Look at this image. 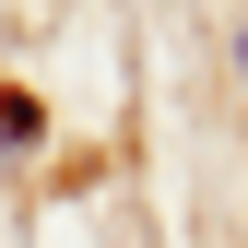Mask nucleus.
<instances>
[{
	"label": "nucleus",
	"instance_id": "1",
	"mask_svg": "<svg viewBox=\"0 0 248 248\" xmlns=\"http://www.w3.org/2000/svg\"><path fill=\"white\" fill-rule=\"evenodd\" d=\"M236 71H248V24H236Z\"/></svg>",
	"mask_w": 248,
	"mask_h": 248
}]
</instances>
